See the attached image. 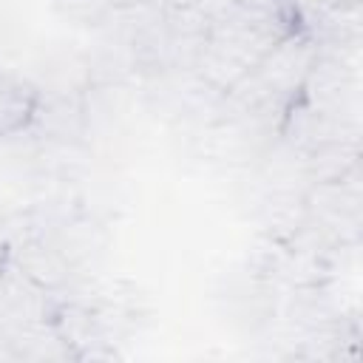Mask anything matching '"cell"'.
Segmentation results:
<instances>
[{
  "label": "cell",
  "instance_id": "cell-1",
  "mask_svg": "<svg viewBox=\"0 0 363 363\" xmlns=\"http://www.w3.org/2000/svg\"><path fill=\"white\" fill-rule=\"evenodd\" d=\"M318 57V40L303 28L281 37L255 65V79L272 94L301 91Z\"/></svg>",
  "mask_w": 363,
  "mask_h": 363
},
{
  "label": "cell",
  "instance_id": "cell-2",
  "mask_svg": "<svg viewBox=\"0 0 363 363\" xmlns=\"http://www.w3.org/2000/svg\"><path fill=\"white\" fill-rule=\"evenodd\" d=\"M40 94L31 82L17 77H0V136H14L34 119Z\"/></svg>",
  "mask_w": 363,
  "mask_h": 363
}]
</instances>
